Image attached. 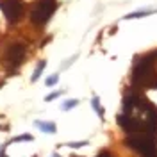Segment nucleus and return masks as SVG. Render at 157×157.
I'll return each mask as SVG.
<instances>
[{"mask_svg": "<svg viewBox=\"0 0 157 157\" xmlns=\"http://www.w3.org/2000/svg\"><path fill=\"white\" fill-rule=\"evenodd\" d=\"M128 148L136 150L141 157H157V145H155V136L148 134V132H132L125 139Z\"/></svg>", "mask_w": 157, "mask_h": 157, "instance_id": "f257e3e1", "label": "nucleus"}, {"mask_svg": "<svg viewBox=\"0 0 157 157\" xmlns=\"http://www.w3.org/2000/svg\"><path fill=\"white\" fill-rule=\"evenodd\" d=\"M154 56H147V57H139L136 61V66L132 71V82L134 84H141V86H152V77H154Z\"/></svg>", "mask_w": 157, "mask_h": 157, "instance_id": "f03ea898", "label": "nucleus"}, {"mask_svg": "<svg viewBox=\"0 0 157 157\" xmlns=\"http://www.w3.org/2000/svg\"><path fill=\"white\" fill-rule=\"evenodd\" d=\"M56 7H57L56 0H38L30 11V21L36 25H45L56 13Z\"/></svg>", "mask_w": 157, "mask_h": 157, "instance_id": "7ed1b4c3", "label": "nucleus"}, {"mask_svg": "<svg viewBox=\"0 0 157 157\" xmlns=\"http://www.w3.org/2000/svg\"><path fill=\"white\" fill-rule=\"evenodd\" d=\"M0 9L7 21L16 23L21 20L23 13H25V4H23V0H0Z\"/></svg>", "mask_w": 157, "mask_h": 157, "instance_id": "20e7f679", "label": "nucleus"}, {"mask_svg": "<svg viewBox=\"0 0 157 157\" xmlns=\"http://www.w3.org/2000/svg\"><path fill=\"white\" fill-rule=\"evenodd\" d=\"M25 56V45L23 43H11L6 50V57L9 63H18Z\"/></svg>", "mask_w": 157, "mask_h": 157, "instance_id": "39448f33", "label": "nucleus"}, {"mask_svg": "<svg viewBox=\"0 0 157 157\" xmlns=\"http://www.w3.org/2000/svg\"><path fill=\"white\" fill-rule=\"evenodd\" d=\"M36 125H38L43 132H48V134H56V132H57V127H56L54 121H36Z\"/></svg>", "mask_w": 157, "mask_h": 157, "instance_id": "423d86ee", "label": "nucleus"}, {"mask_svg": "<svg viewBox=\"0 0 157 157\" xmlns=\"http://www.w3.org/2000/svg\"><path fill=\"white\" fill-rule=\"evenodd\" d=\"M47 66V63L45 61H41V63H38V66H36V71H34V75H32V82H36L39 77H41V73H43V68Z\"/></svg>", "mask_w": 157, "mask_h": 157, "instance_id": "0eeeda50", "label": "nucleus"}, {"mask_svg": "<svg viewBox=\"0 0 157 157\" xmlns=\"http://www.w3.org/2000/svg\"><path fill=\"white\" fill-rule=\"evenodd\" d=\"M91 105H93V109L98 113V116L100 118H104V109L100 107V100H98L97 97H93V100H91Z\"/></svg>", "mask_w": 157, "mask_h": 157, "instance_id": "6e6552de", "label": "nucleus"}, {"mask_svg": "<svg viewBox=\"0 0 157 157\" xmlns=\"http://www.w3.org/2000/svg\"><path fill=\"white\" fill-rule=\"evenodd\" d=\"M77 105H78V100H66V102L61 105V109H63V111H70V109L77 107Z\"/></svg>", "mask_w": 157, "mask_h": 157, "instance_id": "1a4fd4ad", "label": "nucleus"}, {"mask_svg": "<svg viewBox=\"0 0 157 157\" xmlns=\"http://www.w3.org/2000/svg\"><path fill=\"white\" fill-rule=\"evenodd\" d=\"M84 145H88V143H86V141H73V143H68L70 148H80V147H84Z\"/></svg>", "mask_w": 157, "mask_h": 157, "instance_id": "9d476101", "label": "nucleus"}, {"mask_svg": "<svg viewBox=\"0 0 157 157\" xmlns=\"http://www.w3.org/2000/svg\"><path fill=\"white\" fill-rule=\"evenodd\" d=\"M57 75H52V77H48L47 78V86H54V84H56V82H57Z\"/></svg>", "mask_w": 157, "mask_h": 157, "instance_id": "9b49d317", "label": "nucleus"}, {"mask_svg": "<svg viewBox=\"0 0 157 157\" xmlns=\"http://www.w3.org/2000/svg\"><path fill=\"white\" fill-rule=\"evenodd\" d=\"M61 93H63V91H54V93H50L48 97H47V102H50V100H54V98L61 97Z\"/></svg>", "mask_w": 157, "mask_h": 157, "instance_id": "f8f14e48", "label": "nucleus"}, {"mask_svg": "<svg viewBox=\"0 0 157 157\" xmlns=\"http://www.w3.org/2000/svg\"><path fill=\"white\" fill-rule=\"evenodd\" d=\"M98 157H111V155H109V154H100Z\"/></svg>", "mask_w": 157, "mask_h": 157, "instance_id": "ddd939ff", "label": "nucleus"}, {"mask_svg": "<svg viewBox=\"0 0 157 157\" xmlns=\"http://www.w3.org/2000/svg\"><path fill=\"white\" fill-rule=\"evenodd\" d=\"M54 157H59V155H57V154H54Z\"/></svg>", "mask_w": 157, "mask_h": 157, "instance_id": "4468645a", "label": "nucleus"}]
</instances>
